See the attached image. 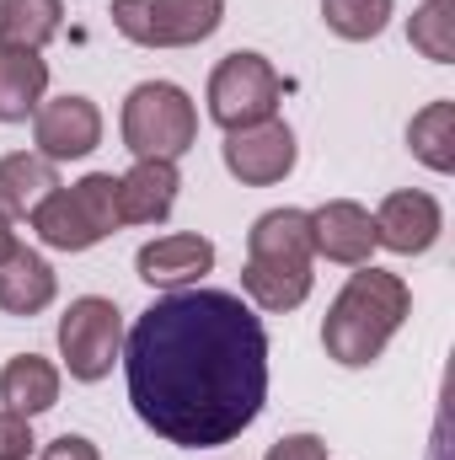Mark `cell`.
Returning a JSON list of instances; mask_svg holds the SVG:
<instances>
[{"mask_svg": "<svg viewBox=\"0 0 455 460\" xmlns=\"http://www.w3.org/2000/svg\"><path fill=\"white\" fill-rule=\"evenodd\" d=\"M226 22V0H113V27L139 49H188Z\"/></svg>", "mask_w": 455, "mask_h": 460, "instance_id": "obj_7", "label": "cell"}, {"mask_svg": "<svg viewBox=\"0 0 455 460\" xmlns=\"http://www.w3.org/2000/svg\"><path fill=\"white\" fill-rule=\"evenodd\" d=\"M139 279L156 284V289H188L193 279H204L215 268V241L204 235H161V241H145L139 257H134Z\"/></svg>", "mask_w": 455, "mask_h": 460, "instance_id": "obj_13", "label": "cell"}, {"mask_svg": "<svg viewBox=\"0 0 455 460\" xmlns=\"http://www.w3.org/2000/svg\"><path fill=\"white\" fill-rule=\"evenodd\" d=\"M199 139V113L183 86L172 81H145L123 102V145L134 161H177Z\"/></svg>", "mask_w": 455, "mask_h": 460, "instance_id": "obj_5", "label": "cell"}, {"mask_svg": "<svg viewBox=\"0 0 455 460\" xmlns=\"http://www.w3.org/2000/svg\"><path fill=\"white\" fill-rule=\"evenodd\" d=\"M413 311V289L386 273V268H370L359 262V273L338 289V300L327 305V322H322V343L327 358L343 369H364L380 358V348L397 338V327L407 322Z\"/></svg>", "mask_w": 455, "mask_h": 460, "instance_id": "obj_2", "label": "cell"}, {"mask_svg": "<svg viewBox=\"0 0 455 460\" xmlns=\"http://www.w3.org/2000/svg\"><path fill=\"white\" fill-rule=\"evenodd\" d=\"M129 402L183 450L230 445L268 396V332L226 289H172L129 327Z\"/></svg>", "mask_w": 455, "mask_h": 460, "instance_id": "obj_1", "label": "cell"}, {"mask_svg": "<svg viewBox=\"0 0 455 460\" xmlns=\"http://www.w3.org/2000/svg\"><path fill=\"white\" fill-rule=\"evenodd\" d=\"M407 38L413 49H424L434 65H451L455 59V16H451V0H424L407 22Z\"/></svg>", "mask_w": 455, "mask_h": 460, "instance_id": "obj_22", "label": "cell"}, {"mask_svg": "<svg viewBox=\"0 0 455 460\" xmlns=\"http://www.w3.org/2000/svg\"><path fill=\"white\" fill-rule=\"evenodd\" d=\"M54 188H59L54 161L27 155V150H16V155L0 161V209H5V215H32Z\"/></svg>", "mask_w": 455, "mask_h": 460, "instance_id": "obj_18", "label": "cell"}, {"mask_svg": "<svg viewBox=\"0 0 455 460\" xmlns=\"http://www.w3.org/2000/svg\"><path fill=\"white\" fill-rule=\"evenodd\" d=\"M43 92H49V65L32 49H5L0 43V123L32 118Z\"/></svg>", "mask_w": 455, "mask_h": 460, "instance_id": "obj_17", "label": "cell"}, {"mask_svg": "<svg viewBox=\"0 0 455 460\" xmlns=\"http://www.w3.org/2000/svg\"><path fill=\"white\" fill-rule=\"evenodd\" d=\"M43 460H97V445L81 434H59L54 445H43Z\"/></svg>", "mask_w": 455, "mask_h": 460, "instance_id": "obj_25", "label": "cell"}, {"mask_svg": "<svg viewBox=\"0 0 455 460\" xmlns=\"http://www.w3.org/2000/svg\"><path fill=\"white\" fill-rule=\"evenodd\" d=\"M226 172L246 188H268V182H284L295 172V134L290 123L268 118V123H252V128H230L226 134Z\"/></svg>", "mask_w": 455, "mask_h": 460, "instance_id": "obj_9", "label": "cell"}, {"mask_svg": "<svg viewBox=\"0 0 455 460\" xmlns=\"http://www.w3.org/2000/svg\"><path fill=\"white\" fill-rule=\"evenodd\" d=\"M32 423L22 412H0V460H27L32 456Z\"/></svg>", "mask_w": 455, "mask_h": 460, "instance_id": "obj_23", "label": "cell"}, {"mask_svg": "<svg viewBox=\"0 0 455 460\" xmlns=\"http://www.w3.org/2000/svg\"><path fill=\"white\" fill-rule=\"evenodd\" d=\"M407 145L429 172H455V102H429L407 123Z\"/></svg>", "mask_w": 455, "mask_h": 460, "instance_id": "obj_20", "label": "cell"}, {"mask_svg": "<svg viewBox=\"0 0 455 460\" xmlns=\"http://www.w3.org/2000/svg\"><path fill=\"white\" fill-rule=\"evenodd\" d=\"M32 139L43 161H81L103 145V113L92 97H59L32 113Z\"/></svg>", "mask_w": 455, "mask_h": 460, "instance_id": "obj_10", "label": "cell"}, {"mask_svg": "<svg viewBox=\"0 0 455 460\" xmlns=\"http://www.w3.org/2000/svg\"><path fill=\"white\" fill-rule=\"evenodd\" d=\"M49 300H54V268L32 246H16L0 262V311L5 316H38Z\"/></svg>", "mask_w": 455, "mask_h": 460, "instance_id": "obj_15", "label": "cell"}, {"mask_svg": "<svg viewBox=\"0 0 455 460\" xmlns=\"http://www.w3.org/2000/svg\"><path fill=\"white\" fill-rule=\"evenodd\" d=\"M263 460H327V445L317 434H290V439H279Z\"/></svg>", "mask_w": 455, "mask_h": 460, "instance_id": "obj_24", "label": "cell"}, {"mask_svg": "<svg viewBox=\"0 0 455 460\" xmlns=\"http://www.w3.org/2000/svg\"><path fill=\"white\" fill-rule=\"evenodd\" d=\"M440 226H445L440 204L429 193L407 188V193L380 199V209H375V246H391V252L413 257V252H429L440 241Z\"/></svg>", "mask_w": 455, "mask_h": 460, "instance_id": "obj_11", "label": "cell"}, {"mask_svg": "<svg viewBox=\"0 0 455 460\" xmlns=\"http://www.w3.org/2000/svg\"><path fill=\"white\" fill-rule=\"evenodd\" d=\"M27 220H32L43 246H54V252H86V246L108 241L123 226L118 220V177L113 172H92V177H81L70 188L59 182Z\"/></svg>", "mask_w": 455, "mask_h": 460, "instance_id": "obj_4", "label": "cell"}, {"mask_svg": "<svg viewBox=\"0 0 455 460\" xmlns=\"http://www.w3.org/2000/svg\"><path fill=\"white\" fill-rule=\"evenodd\" d=\"M118 348H123V316H118L113 300L103 295H81L70 300V311L59 316V353H65V369L76 380H103L113 369Z\"/></svg>", "mask_w": 455, "mask_h": 460, "instance_id": "obj_8", "label": "cell"}, {"mask_svg": "<svg viewBox=\"0 0 455 460\" xmlns=\"http://www.w3.org/2000/svg\"><path fill=\"white\" fill-rule=\"evenodd\" d=\"M177 161H134L129 177H118V220L123 226H161L177 204Z\"/></svg>", "mask_w": 455, "mask_h": 460, "instance_id": "obj_14", "label": "cell"}, {"mask_svg": "<svg viewBox=\"0 0 455 460\" xmlns=\"http://www.w3.org/2000/svg\"><path fill=\"white\" fill-rule=\"evenodd\" d=\"M0 402H5V412H22V418L49 412L59 402V369L38 353H16L0 369Z\"/></svg>", "mask_w": 455, "mask_h": 460, "instance_id": "obj_16", "label": "cell"}, {"mask_svg": "<svg viewBox=\"0 0 455 460\" xmlns=\"http://www.w3.org/2000/svg\"><path fill=\"white\" fill-rule=\"evenodd\" d=\"M279 102H284V81H279V70L263 54L236 49V54H226L215 65V75H210V118L226 134L230 128L268 123V118L279 113Z\"/></svg>", "mask_w": 455, "mask_h": 460, "instance_id": "obj_6", "label": "cell"}, {"mask_svg": "<svg viewBox=\"0 0 455 460\" xmlns=\"http://www.w3.org/2000/svg\"><path fill=\"white\" fill-rule=\"evenodd\" d=\"M65 22L59 0H0V43L5 49H43Z\"/></svg>", "mask_w": 455, "mask_h": 460, "instance_id": "obj_19", "label": "cell"}, {"mask_svg": "<svg viewBox=\"0 0 455 460\" xmlns=\"http://www.w3.org/2000/svg\"><path fill=\"white\" fill-rule=\"evenodd\" d=\"M322 16H327V27H333L338 38H348V43H370V38L386 32L391 0H322Z\"/></svg>", "mask_w": 455, "mask_h": 460, "instance_id": "obj_21", "label": "cell"}, {"mask_svg": "<svg viewBox=\"0 0 455 460\" xmlns=\"http://www.w3.org/2000/svg\"><path fill=\"white\" fill-rule=\"evenodd\" d=\"M311 246L327 257V262H370L375 252V215L364 204H348V199H333L322 209H311Z\"/></svg>", "mask_w": 455, "mask_h": 460, "instance_id": "obj_12", "label": "cell"}, {"mask_svg": "<svg viewBox=\"0 0 455 460\" xmlns=\"http://www.w3.org/2000/svg\"><path fill=\"white\" fill-rule=\"evenodd\" d=\"M16 246H22V241H16V230H11V220H5V209H0V262H5Z\"/></svg>", "mask_w": 455, "mask_h": 460, "instance_id": "obj_26", "label": "cell"}, {"mask_svg": "<svg viewBox=\"0 0 455 460\" xmlns=\"http://www.w3.org/2000/svg\"><path fill=\"white\" fill-rule=\"evenodd\" d=\"M311 215L306 209H268L246 230V268L241 289L263 311H295L311 295Z\"/></svg>", "mask_w": 455, "mask_h": 460, "instance_id": "obj_3", "label": "cell"}]
</instances>
